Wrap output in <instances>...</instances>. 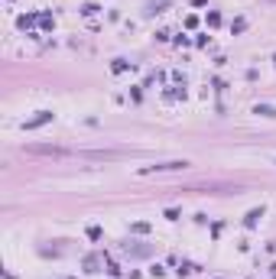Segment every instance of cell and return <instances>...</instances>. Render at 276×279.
<instances>
[{"instance_id":"1","label":"cell","mask_w":276,"mask_h":279,"mask_svg":"<svg viewBox=\"0 0 276 279\" xmlns=\"http://www.w3.org/2000/svg\"><path fill=\"white\" fill-rule=\"evenodd\" d=\"M26 150H30V153H39V156H56V159H62V156H72V153H68V150H62V146H26Z\"/></svg>"},{"instance_id":"2","label":"cell","mask_w":276,"mask_h":279,"mask_svg":"<svg viewBox=\"0 0 276 279\" xmlns=\"http://www.w3.org/2000/svg\"><path fill=\"white\" fill-rule=\"evenodd\" d=\"M78 156H85V159H117V150H85V153H78Z\"/></svg>"},{"instance_id":"3","label":"cell","mask_w":276,"mask_h":279,"mask_svg":"<svg viewBox=\"0 0 276 279\" xmlns=\"http://www.w3.org/2000/svg\"><path fill=\"white\" fill-rule=\"evenodd\" d=\"M257 114H263V117H276V110H273V107H257Z\"/></svg>"},{"instance_id":"4","label":"cell","mask_w":276,"mask_h":279,"mask_svg":"<svg viewBox=\"0 0 276 279\" xmlns=\"http://www.w3.org/2000/svg\"><path fill=\"white\" fill-rule=\"evenodd\" d=\"M273 4H276V0H273Z\"/></svg>"}]
</instances>
